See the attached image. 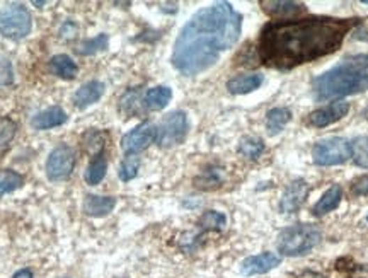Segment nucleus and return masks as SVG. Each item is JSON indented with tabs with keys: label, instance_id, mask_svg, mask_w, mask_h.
I'll return each instance as SVG.
<instances>
[{
	"label": "nucleus",
	"instance_id": "17",
	"mask_svg": "<svg viewBox=\"0 0 368 278\" xmlns=\"http://www.w3.org/2000/svg\"><path fill=\"white\" fill-rule=\"evenodd\" d=\"M264 77L261 74H244V75H236L227 82V89L230 94H249L252 91H256L263 84Z\"/></svg>",
	"mask_w": 368,
	"mask_h": 278
},
{
	"label": "nucleus",
	"instance_id": "27",
	"mask_svg": "<svg viewBox=\"0 0 368 278\" xmlns=\"http://www.w3.org/2000/svg\"><path fill=\"white\" fill-rule=\"evenodd\" d=\"M225 222H227V219H225L224 213L217 210H208L203 213L201 219H199V227H201L203 231H222Z\"/></svg>",
	"mask_w": 368,
	"mask_h": 278
},
{
	"label": "nucleus",
	"instance_id": "10",
	"mask_svg": "<svg viewBox=\"0 0 368 278\" xmlns=\"http://www.w3.org/2000/svg\"><path fill=\"white\" fill-rule=\"evenodd\" d=\"M309 185L304 180L291 181L279 200V210L283 213H295L300 210L307 195H309Z\"/></svg>",
	"mask_w": 368,
	"mask_h": 278
},
{
	"label": "nucleus",
	"instance_id": "6",
	"mask_svg": "<svg viewBox=\"0 0 368 278\" xmlns=\"http://www.w3.org/2000/svg\"><path fill=\"white\" fill-rule=\"evenodd\" d=\"M312 157L317 166H337V164H344L351 157V146L348 140L341 139V137L324 139L314 146Z\"/></svg>",
	"mask_w": 368,
	"mask_h": 278
},
{
	"label": "nucleus",
	"instance_id": "19",
	"mask_svg": "<svg viewBox=\"0 0 368 278\" xmlns=\"http://www.w3.org/2000/svg\"><path fill=\"white\" fill-rule=\"evenodd\" d=\"M341 198H343V190H341V186L332 185L331 188H329L328 192L321 196V200L314 205L312 213L316 217H322V215H325V213L332 212L335 208L339 207Z\"/></svg>",
	"mask_w": 368,
	"mask_h": 278
},
{
	"label": "nucleus",
	"instance_id": "26",
	"mask_svg": "<svg viewBox=\"0 0 368 278\" xmlns=\"http://www.w3.org/2000/svg\"><path fill=\"white\" fill-rule=\"evenodd\" d=\"M351 146V157L356 166L368 169V137H356Z\"/></svg>",
	"mask_w": 368,
	"mask_h": 278
},
{
	"label": "nucleus",
	"instance_id": "8",
	"mask_svg": "<svg viewBox=\"0 0 368 278\" xmlns=\"http://www.w3.org/2000/svg\"><path fill=\"white\" fill-rule=\"evenodd\" d=\"M75 167V152L68 146H59L46 159V176L49 181H63L70 178Z\"/></svg>",
	"mask_w": 368,
	"mask_h": 278
},
{
	"label": "nucleus",
	"instance_id": "31",
	"mask_svg": "<svg viewBox=\"0 0 368 278\" xmlns=\"http://www.w3.org/2000/svg\"><path fill=\"white\" fill-rule=\"evenodd\" d=\"M138 166H140V161H138V157H135V155H128V157H125V161H123L120 166V171H118L120 180L125 183L132 181L133 178L137 176Z\"/></svg>",
	"mask_w": 368,
	"mask_h": 278
},
{
	"label": "nucleus",
	"instance_id": "36",
	"mask_svg": "<svg viewBox=\"0 0 368 278\" xmlns=\"http://www.w3.org/2000/svg\"><path fill=\"white\" fill-rule=\"evenodd\" d=\"M13 278H33V272L29 268H22L19 272H15Z\"/></svg>",
	"mask_w": 368,
	"mask_h": 278
},
{
	"label": "nucleus",
	"instance_id": "35",
	"mask_svg": "<svg viewBox=\"0 0 368 278\" xmlns=\"http://www.w3.org/2000/svg\"><path fill=\"white\" fill-rule=\"evenodd\" d=\"M77 33H79V26H77V22L65 21L63 24H61L60 36L63 38V40H74V38L77 36Z\"/></svg>",
	"mask_w": 368,
	"mask_h": 278
},
{
	"label": "nucleus",
	"instance_id": "15",
	"mask_svg": "<svg viewBox=\"0 0 368 278\" xmlns=\"http://www.w3.org/2000/svg\"><path fill=\"white\" fill-rule=\"evenodd\" d=\"M65 121H67V113H65L60 106H52V108L38 113V115L31 120V125H33V128H36V130H49V128L61 127Z\"/></svg>",
	"mask_w": 368,
	"mask_h": 278
},
{
	"label": "nucleus",
	"instance_id": "38",
	"mask_svg": "<svg viewBox=\"0 0 368 278\" xmlns=\"http://www.w3.org/2000/svg\"><path fill=\"white\" fill-rule=\"evenodd\" d=\"M363 3H368V0H363Z\"/></svg>",
	"mask_w": 368,
	"mask_h": 278
},
{
	"label": "nucleus",
	"instance_id": "24",
	"mask_svg": "<svg viewBox=\"0 0 368 278\" xmlns=\"http://www.w3.org/2000/svg\"><path fill=\"white\" fill-rule=\"evenodd\" d=\"M107 43H109V38H107V34L101 33V34H98V36L82 41V43L79 45V48H77V53L82 56L95 55V53H99V52H105V49L107 48Z\"/></svg>",
	"mask_w": 368,
	"mask_h": 278
},
{
	"label": "nucleus",
	"instance_id": "14",
	"mask_svg": "<svg viewBox=\"0 0 368 278\" xmlns=\"http://www.w3.org/2000/svg\"><path fill=\"white\" fill-rule=\"evenodd\" d=\"M105 94V84L99 81H89L79 87L74 94V106L79 109H86L87 106L94 105Z\"/></svg>",
	"mask_w": 368,
	"mask_h": 278
},
{
	"label": "nucleus",
	"instance_id": "4",
	"mask_svg": "<svg viewBox=\"0 0 368 278\" xmlns=\"http://www.w3.org/2000/svg\"><path fill=\"white\" fill-rule=\"evenodd\" d=\"M321 241V231L312 224H295L279 232L278 251L285 256L309 254Z\"/></svg>",
	"mask_w": 368,
	"mask_h": 278
},
{
	"label": "nucleus",
	"instance_id": "2",
	"mask_svg": "<svg viewBox=\"0 0 368 278\" xmlns=\"http://www.w3.org/2000/svg\"><path fill=\"white\" fill-rule=\"evenodd\" d=\"M243 16L229 2H217L199 9L184 24L172 49V65L183 75L193 77L208 70L220 55L237 43Z\"/></svg>",
	"mask_w": 368,
	"mask_h": 278
},
{
	"label": "nucleus",
	"instance_id": "5",
	"mask_svg": "<svg viewBox=\"0 0 368 278\" xmlns=\"http://www.w3.org/2000/svg\"><path fill=\"white\" fill-rule=\"evenodd\" d=\"M33 29V17L22 3H6L0 7V34L9 40H22Z\"/></svg>",
	"mask_w": 368,
	"mask_h": 278
},
{
	"label": "nucleus",
	"instance_id": "33",
	"mask_svg": "<svg viewBox=\"0 0 368 278\" xmlns=\"http://www.w3.org/2000/svg\"><path fill=\"white\" fill-rule=\"evenodd\" d=\"M138 96H140V91L138 89H132L125 94L121 99V109L123 113L126 115H133L137 113V102H138Z\"/></svg>",
	"mask_w": 368,
	"mask_h": 278
},
{
	"label": "nucleus",
	"instance_id": "21",
	"mask_svg": "<svg viewBox=\"0 0 368 278\" xmlns=\"http://www.w3.org/2000/svg\"><path fill=\"white\" fill-rule=\"evenodd\" d=\"M291 120L290 109L286 108H275L270 109L266 115V130L270 135H278L286 127V123Z\"/></svg>",
	"mask_w": 368,
	"mask_h": 278
},
{
	"label": "nucleus",
	"instance_id": "37",
	"mask_svg": "<svg viewBox=\"0 0 368 278\" xmlns=\"http://www.w3.org/2000/svg\"><path fill=\"white\" fill-rule=\"evenodd\" d=\"M300 278H324L322 275H319V273H314V272H307L302 275Z\"/></svg>",
	"mask_w": 368,
	"mask_h": 278
},
{
	"label": "nucleus",
	"instance_id": "3",
	"mask_svg": "<svg viewBox=\"0 0 368 278\" xmlns=\"http://www.w3.org/2000/svg\"><path fill=\"white\" fill-rule=\"evenodd\" d=\"M317 101L346 98L368 89V55H351L312 81Z\"/></svg>",
	"mask_w": 368,
	"mask_h": 278
},
{
	"label": "nucleus",
	"instance_id": "29",
	"mask_svg": "<svg viewBox=\"0 0 368 278\" xmlns=\"http://www.w3.org/2000/svg\"><path fill=\"white\" fill-rule=\"evenodd\" d=\"M82 142L92 155H98L101 154V152H105V139H102V135L98 130L87 132L86 135H84Z\"/></svg>",
	"mask_w": 368,
	"mask_h": 278
},
{
	"label": "nucleus",
	"instance_id": "16",
	"mask_svg": "<svg viewBox=\"0 0 368 278\" xmlns=\"http://www.w3.org/2000/svg\"><path fill=\"white\" fill-rule=\"evenodd\" d=\"M116 207V198L113 196H99V195H86L82 203V210L89 217H105L113 212Z\"/></svg>",
	"mask_w": 368,
	"mask_h": 278
},
{
	"label": "nucleus",
	"instance_id": "20",
	"mask_svg": "<svg viewBox=\"0 0 368 278\" xmlns=\"http://www.w3.org/2000/svg\"><path fill=\"white\" fill-rule=\"evenodd\" d=\"M49 70L56 77L72 81V79H75L77 72H79V65L68 55H55L49 60Z\"/></svg>",
	"mask_w": 368,
	"mask_h": 278
},
{
	"label": "nucleus",
	"instance_id": "39",
	"mask_svg": "<svg viewBox=\"0 0 368 278\" xmlns=\"http://www.w3.org/2000/svg\"><path fill=\"white\" fill-rule=\"evenodd\" d=\"M367 220H368V217H367Z\"/></svg>",
	"mask_w": 368,
	"mask_h": 278
},
{
	"label": "nucleus",
	"instance_id": "7",
	"mask_svg": "<svg viewBox=\"0 0 368 278\" xmlns=\"http://www.w3.org/2000/svg\"><path fill=\"white\" fill-rule=\"evenodd\" d=\"M187 115L184 111H172L164 118L162 123L157 127L155 142L160 147L179 146L184 142L187 135Z\"/></svg>",
	"mask_w": 368,
	"mask_h": 278
},
{
	"label": "nucleus",
	"instance_id": "1",
	"mask_svg": "<svg viewBox=\"0 0 368 278\" xmlns=\"http://www.w3.org/2000/svg\"><path fill=\"white\" fill-rule=\"evenodd\" d=\"M356 24L358 19L324 16L268 22L259 34V59L268 67L290 70L335 53Z\"/></svg>",
	"mask_w": 368,
	"mask_h": 278
},
{
	"label": "nucleus",
	"instance_id": "9",
	"mask_svg": "<svg viewBox=\"0 0 368 278\" xmlns=\"http://www.w3.org/2000/svg\"><path fill=\"white\" fill-rule=\"evenodd\" d=\"M157 139V127L155 125L145 123L138 125V127L125 133L121 139V148L126 155H135L138 152L145 150L152 142H155Z\"/></svg>",
	"mask_w": 368,
	"mask_h": 278
},
{
	"label": "nucleus",
	"instance_id": "18",
	"mask_svg": "<svg viewBox=\"0 0 368 278\" xmlns=\"http://www.w3.org/2000/svg\"><path fill=\"white\" fill-rule=\"evenodd\" d=\"M172 91L167 86H157L148 89L144 96V106L151 111H160L171 102Z\"/></svg>",
	"mask_w": 368,
	"mask_h": 278
},
{
	"label": "nucleus",
	"instance_id": "32",
	"mask_svg": "<svg viewBox=\"0 0 368 278\" xmlns=\"http://www.w3.org/2000/svg\"><path fill=\"white\" fill-rule=\"evenodd\" d=\"M14 82V68L6 55H0V86H10Z\"/></svg>",
	"mask_w": 368,
	"mask_h": 278
},
{
	"label": "nucleus",
	"instance_id": "23",
	"mask_svg": "<svg viewBox=\"0 0 368 278\" xmlns=\"http://www.w3.org/2000/svg\"><path fill=\"white\" fill-rule=\"evenodd\" d=\"M24 185V178L13 169L0 171V198L7 193H13Z\"/></svg>",
	"mask_w": 368,
	"mask_h": 278
},
{
	"label": "nucleus",
	"instance_id": "25",
	"mask_svg": "<svg viewBox=\"0 0 368 278\" xmlns=\"http://www.w3.org/2000/svg\"><path fill=\"white\" fill-rule=\"evenodd\" d=\"M239 152L245 159L256 161V159H259L261 154L264 152L263 140L256 139V137H244V139L239 142Z\"/></svg>",
	"mask_w": 368,
	"mask_h": 278
},
{
	"label": "nucleus",
	"instance_id": "13",
	"mask_svg": "<svg viewBox=\"0 0 368 278\" xmlns=\"http://www.w3.org/2000/svg\"><path fill=\"white\" fill-rule=\"evenodd\" d=\"M261 7L270 16L282 19V21H289V19L297 17L298 14L305 13V6L300 2H291V0H263Z\"/></svg>",
	"mask_w": 368,
	"mask_h": 278
},
{
	"label": "nucleus",
	"instance_id": "12",
	"mask_svg": "<svg viewBox=\"0 0 368 278\" xmlns=\"http://www.w3.org/2000/svg\"><path fill=\"white\" fill-rule=\"evenodd\" d=\"M282 263V258L275 253H261L256 256H249L240 263V273L244 277H252V275H263V273L271 272L276 266Z\"/></svg>",
	"mask_w": 368,
	"mask_h": 278
},
{
	"label": "nucleus",
	"instance_id": "22",
	"mask_svg": "<svg viewBox=\"0 0 368 278\" xmlns=\"http://www.w3.org/2000/svg\"><path fill=\"white\" fill-rule=\"evenodd\" d=\"M106 171H107L106 155H105V152H101V154L94 155V157H92V161L89 162V166H87L86 181L92 186L99 185V183L105 180Z\"/></svg>",
	"mask_w": 368,
	"mask_h": 278
},
{
	"label": "nucleus",
	"instance_id": "11",
	"mask_svg": "<svg viewBox=\"0 0 368 278\" xmlns=\"http://www.w3.org/2000/svg\"><path fill=\"white\" fill-rule=\"evenodd\" d=\"M348 111H350V105H348V102L336 101L332 102V105L324 106V108L316 109L314 113H310L309 123L317 128L329 127V125L336 123V121H339L341 118L346 116Z\"/></svg>",
	"mask_w": 368,
	"mask_h": 278
},
{
	"label": "nucleus",
	"instance_id": "34",
	"mask_svg": "<svg viewBox=\"0 0 368 278\" xmlns=\"http://www.w3.org/2000/svg\"><path fill=\"white\" fill-rule=\"evenodd\" d=\"M351 193L355 196H368V174L356 178V180L353 181Z\"/></svg>",
	"mask_w": 368,
	"mask_h": 278
},
{
	"label": "nucleus",
	"instance_id": "30",
	"mask_svg": "<svg viewBox=\"0 0 368 278\" xmlns=\"http://www.w3.org/2000/svg\"><path fill=\"white\" fill-rule=\"evenodd\" d=\"M15 132H17V125L10 118H0V148H6L13 142Z\"/></svg>",
	"mask_w": 368,
	"mask_h": 278
},
{
	"label": "nucleus",
	"instance_id": "28",
	"mask_svg": "<svg viewBox=\"0 0 368 278\" xmlns=\"http://www.w3.org/2000/svg\"><path fill=\"white\" fill-rule=\"evenodd\" d=\"M224 181V176H222V169H217V167H212V169L205 171L201 176L197 180V186L203 190H212L217 188V186L222 185Z\"/></svg>",
	"mask_w": 368,
	"mask_h": 278
}]
</instances>
